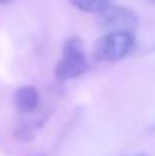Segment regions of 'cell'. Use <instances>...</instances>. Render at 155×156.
Listing matches in <instances>:
<instances>
[{
  "mask_svg": "<svg viewBox=\"0 0 155 156\" xmlns=\"http://www.w3.org/2000/svg\"><path fill=\"white\" fill-rule=\"evenodd\" d=\"M102 24L105 29H108V34L109 32L132 34V30L137 27L138 21L132 11H129L128 8H123V6H116V8H109L106 12H103Z\"/></svg>",
  "mask_w": 155,
  "mask_h": 156,
  "instance_id": "3957f363",
  "label": "cell"
},
{
  "mask_svg": "<svg viewBox=\"0 0 155 156\" xmlns=\"http://www.w3.org/2000/svg\"><path fill=\"white\" fill-rule=\"evenodd\" d=\"M138 156H145V155H138Z\"/></svg>",
  "mask_w": 155,
  "mask_h": 156,
  "instance_id": "52a82bcc",
  "label": "cell"
},
{
  "mask_svg": "<svg viewBox=\"0 0 155 156\" xmlns=\"http://www.w3.org/2000/svg\"><path fill=\"white\" fill-rule=\"evenodd\" d=\"M134 35L129 32H109L94 46V56L99 61H119L131 52Z\"/></svg>",
  "mask_w": 155,
  "mask_h": 156,
  "instance_id": "7a4b0ae2",
  "label": "cell"
},
{
  "mask_svg": "<svg viewBox=\"0 0 155 156\" xmlns=\"http://www.w3.org/2000/svg\"><path fill=\"white\" fill-rule=\"evenodd\" d=\"M70 3L84 12H106L114 0H70Z\"/></svg>",
  "mask_w": 155,
  "mask_h": 156,
  "instance_id": "5b68a950",
  "label": "cell"
},
{
  "mask_svg": "<svg viewBox=\"0 0 155 156\" xmlns=\"http://www.w3.org/2000/svg\"><path fill=\"white\" fill-rule=\"evenodd\" d=\"M87 71V58L84 53V46L81 38L73 37L67 40L62 49V56L56 62L55 74L61 82L76 79Z\"/></svg>",
  "mask_w": 155,
  "mask_h": 156,
  "instance_id": "6da1fadb",
  "label": "cell"
},
{
  "mask_svg": "<svg viewBox=\"0 0 155 156\" xmlns=\"http://www.w3.org/2000/svg\"><path fill=\"white\" fill-rule=\"evenodd\" d=\"M38 102H40V94H38L37 88H34L31 85L20 87L15 91L14 103H15V108L23 114L34 112L38 108Z\"/></svg>",
  "mask_w": 155,
  "mask_h": 156,
  "instance_id": "277c9868",
  "label": "cell"
},
{
  "mask_svg": "<svg viewBox=\"0 0 155 156\" xmlns=\"http://www.w3.org/2000/svg\"><path fill=\"white\" fill-rule=\"evenodd\" d=\"M8 2H11V0H0V3H8Z\"/></svg>",
  "mask_w": 155,
  "mask_h": 156,
  "instance_id": "8992f818",
  "label": "cell"
},
{
  "mask_svg": "<svg viewBox=\"0 0 155 156\" xmlns=\"http://www.w3.org/2000/svg\"><path fill=\"white\" fill-rule=\"evenodd\" d=\"M151 2H155V0H151Z\"/></svg>",
  "mask_w": 155,
  "mask_h": 156,
  "instance_id": "ba28073f",
  "label": "cell"
}]
</instances>
